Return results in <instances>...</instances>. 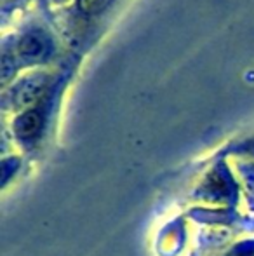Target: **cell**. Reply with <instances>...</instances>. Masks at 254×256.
Returning a JSON list of instances; mask_svg holds the SVG:
<instances>
[{
	"label": "cell",
	"mask_w": 254,
	"mask_h": 256,
	"mask_svg": "<svg viewBox=\"0 0 254 256\" xmlns=\"http://www.w3.org/2000/svg\"><path fill=\"white\" fill-rule=\"evenodd\" d=\"M227 256H254V242H242L235 246Z\"/></svg>",
	"instance_id": "obj_6"
},
{
	"label": "cell",
	"mask_w": 254,
	"mask_h": 256,
	"mask_svg": "<svg viewBox=\"0 0 254 256\" xmlns=\"http://www.w3.org/2000/svg\"><path fill=\"white\" fill-rule=\"evenodd\" d=\"M14 74V63L12 60H9V56H3L2 58V82H9V78L12 77Z\"/></svg>",
	"instance_id": "obj_7"
},
{
	"label": "cell",
	"mask_w": 254,
	"mask_h": 256,
	"mask_svg": "<svg viewBox=\"0 0 254 256\" xmlns=\"http://www.w3.org/2000/svg\"><path fill=\"white\" fill-rule=\"evenodd\" d=\"M40 126H42V115L37 110H26L14 122V132L17 134V138L30 140L33 136H37V132L40 131Z\"/></svg>",
	"instance_id": "obj_4"
},
{
	"label": "cell",
	"mask_w": 254,
	"mask_h": 256,
	"mask_svg": "<svg viewBox=\"0 0 254 256\" xmlns=\"http://www.w3.org/2000/svg\"><path fill=\"white\" fill-rule=\"evenodd\" d=\"M17 51H19L23 58H26V60H40L49 51V42L38 32H31V34H26L19 40Z\"/></svg>",
	"instance_id": "obj_3"
},
{
	"label": "cell",
	"mask_w": 254,
	"mask_h": 256,
	"mask_svg": "<svg viewBox=\"0 0 254 256\" xmlns=\"http://www.w3.org/2000/svg\"><path fill=\"white\" fill-rule=\"evenodd\" d=\"M248 152H251L254 155V142L249 143V146H248Z\"/></svg>",
	"instance_id": "obj_8"
},
{
	"label": "cell",
	"mask_w": 254,
	"mask_h": 256,
	"mask_svg": "<svg viewBox=\"0 0 254 256\" xmlns=\"http://www.w3.org/2000/svg\"><path fill=\"white\" fill-rule=\"evenodd\" d=\"M45 84H47V80L42 75L24 78L14 91V104L17 108H30L40 98V94L45 89Z\"/></svg>",
	"instance_id": "obj_2"
},
{
	"label": "cell",
	"mask_w": 254,
	"mask_h": 256,
	"mask_svg": "<svg viewBox=\"0 0 254 256\" xmlns=\"http://www.w3.org/2000/svg\"><path fill=\"white\" fill-rule=\"evenodd\" d=\"M200 190H202L206 199L209 197L211 200H223L232 199L235 192V185L227 171H213Z\"/></svg>",
	"instance_id": "obj_1"
},
{
	"label": "cell",
	"mask_w": 254,
	"mask_h": 256,
	"mask_svg": "<svg viewBox=\"0 0 254 256\" xmlns=\"http://www.w3.org/2000/svg\"><path fill=\"white\" fill-rule=\"evenodd\" d=\"M108 2L110 0H78V6H80V9L84 10V12L92 14V12L101 10Z\"/></svg>",
	"instance_id": "obj_5"
}]
</instances>
